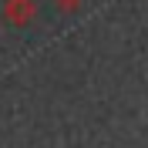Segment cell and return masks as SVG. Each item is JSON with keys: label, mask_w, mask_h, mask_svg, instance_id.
I'll return each mask as SVG.
<instances>
[{"label": "cell", "mask_w": 148, "mask_h": 148, "mask_svg": "<svg viewBox=\"0 0 148 148\" xmlns=\"http://www.w3.org/2000/svg\"><path fill=\"white\" fill-rule=\"evenodd\" d=\"M51 3H54L61 14H74V10H81V3H84V0H51Z\"/></svg>", "instance_id": "2"}, {"label": "cell", "mask_w": 148, "mask_h": 148, "mask_svg": "<svg viewBox=\"0 0 148 148\" xmlns=\"http://www.w3.org/2000/svg\"><path fill=\"white\" fill-rule=\"evenodd\" d=\"M0 17H3V24L24 30L37 20V0H3L0 3Z\"/></svg>", "instance_id": "1"}]
</instances>
